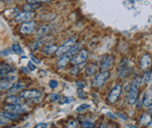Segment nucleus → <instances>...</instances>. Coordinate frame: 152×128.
I'll return each mask as SVG.
<instances>
[{
	"label": "nucleus",
	"instance_id": "f257e3e1",
	"mask_svg": "<svg viewBox=\"0 0 152 128\" xmlns=\"http://www.w3.org/2000/svg\"><path fill=\"white\" fill-rule=\"evenodd\" d=\"M76 43V38L75 37H73L71 39H69L67 41H66L62 46H61L60 48H58L57 51L55 52V55L60 57L62 56L64 54H66L71 48H73Z\"/></svg>",
	"mask_w": 152,
	"mask_h": 128
},
{
	"label": "nucleus",
	"instance_id": "f03ea898",
	"mask_svg": "<svg viewBox=\"0 0 152 128\" xmlns=\"http://www.w3.org/2000/svg\"><path fill=\"white\" fill-rule=\"evenodd\" d=\"M88 57V51L87 49H80L77 54H75L72 59H71V63L74 65H80V64L84 63Z\"/></svg>",
	"mask_w": 152,
	"mask_h": 128
},
{
	"label": "nucleus",
	"instance_id": "7ed1b4c3",
	"mask_svg": "<svg viewBox=\"0 0 152 128\" xmlns=\"http://www.w3.org/2000/svg\"><path fill=\"white\" fill-rule=\"evenodd\" d=\"M122 94V85L120 84H116L109 92L108 96L107 97V100L108 102V104H113L117 102V100L119 99V97Z\"/></svg>",
	"mask_w": 152,
	"mask_h": 128
},
{
	"label": "nucleus",
	"instance_id": "20e7f679",
	"mask_svg": "<svg viewBox=\"0 0 152 128\" xmlns=\"http://www.w3.org/2000/svg\"><path fill=\"white\" fill-rule=\"evenodd\" d=\"M109 77V72L107 70H103L98 74L93 81V85L96 88H102Z\"/></svg>",
	"mask_w": 152,
	"mask_h": 128
},
{
	"label": "nucleus",
	"instance_id": "39448f33",
	"mask_svg": "<svg viewBox=\"0 0 152 128\" xmlns=\"http://www.w3.org/2000/svg\"><path fill=\"white\" fill-rule=\"evenodd\" d=\"M137 97H138V84L134 81L129 90V95H128L129 104L132 105L136 104V102L137 101Z\"/></svg>",
	"mask_w": 152,
	"mask_h": 128
},
{
	"label": "nucleus",
	"instance_id": "423d86ee",
	"mask_svg": "<svg viewBox=\"0 0 152 128\" xmlns=\"http://www.w3.org/2000/svg\"><path fill=\"white\" fill-rule=\"evenodd\" d=\"M118 72H119L120 77H122V78L127 77L130 74L131 68L129 67V63L128 59H123L122 62L120 63L119 67H118Z\"/></svg>",
	"mask_w": 152,
	"mask_h": 128
},
{
	"label": "nucleus",
	"instance_id": "0eeeda50",
	"mask_svg": "<svg viewBox=\"0 0 152 128\" xmlns=\"http://www.w3.org/2000/svg\"><path fill=\"white\" fill-rule=\"evenodd\" d=\"M16 80V77L6 76L0 80V90H9L13 85V82Z\"/></svg>",
	"mask_w": 152,
	"mask_h": 128
},
{
	"label": "nucleus",
	"instance_id": "6e6552de",
	"mask_svg": "<svg viewBox=\"0 0 152 128\" xmlns=\"http://www.w3.org/2000/svg\"><path fill=\"white\" fill-rule=\"evenodd\" d=\"M42 96V92L38 90H23L19 93V97L20 98H31V99H34V98H39Z\"/></svg>",
	"mask_w": 152,
	"mask_h": 128
},
{
	"label": "nucleus",
	"instance_id": "1a4fd4ad",
	"mask_svg": "<svg viewBox=\"0 0 152 128\" xmlns=\"http://www.w3.org/2000/svg\"><path fill=\"white\" fill-rule=\"evenodd\" d=\"M36 26H37V23L35 21H27L22 24L19 32L23 34H29L36 29Z\"/></svg>",
	"mask_w": 152,
	"mask_h": 128
},
{
	"label": "nucleus",
	"instance_id": "9d476101",
	"mask_svg": "<svg viewBox=\"0 0 152 128\" xmlns=\"http://www.w3.org/2000/svg\"><path fill=\"white\" fill-rule=\"evenodd\" d=\"M4 111L14 112V113H22V112L27 111V109L20 104H8L4 106Z\"/></svg>",
	"mask_w": 152,
	"mask_h": 128
},
{
	"label": "nucleus",
	"instance_id": "9b49d317",
	"mask_svg": "<svg viewBox=\"0 0 152 128\" xmlns=\"http://www.w3.org/2000/svg\"><path fill=\"white\" fill-rule=\"evenodd\" d=\"M114 63H115V58L113 55H105L101 62L100 68L102 70H107L113 66Z\"/></svg>",
	"mask_w": 152,
	"mask_h": 128
},
{
	"label": "nucleus",
	"instance_id": "f8f14e48",
	"mask_svg": "<svg viewBox=\"0 0 152 128\" xmlns=\"http://www.w3.org/2000/svg\"><path fill=\"white\" fill-rule=\"evenodd\" d=\"M34 17V13L31 12H24L21 13H18L15 17V21L17 23H20V22H27L30 21L31 19Z\"/></svg>",
	"mask_w": 152,
	"mask_h": 128
},
{
	"label": "nucleus",
	"instance_id": "ddd939ff",
	"mask_svg": "<svg viewBox=\"0 0 152 128\" xmlns=\"http://www.w3.org/2000/svg\"><path fill=\"white\" fill-rule=\"evenodd\" d=\"M152 122V116L151 114L148 113V112H144L142 113L140 118H139V123L141 126L143 127H148L151 124Z\"/></svg>",
	"mask_w": 152,
	"mask_h": 128
},
{
	"label": "nucleus",
	"instance_id": "4468645a",
	"mask_svg": "<svg viewBox=\"0 0 152 128\" xmlns=\"http://www.w3.org/2000/svg\"><path fill=\"white\" fill-rule=\"evenodd\" d=\"M151 65V56L148 54H143L140 60V66H141V68L143 69V70H146L148 69Z\"/></svg>",
	"mask_w": 152,
	"mask_h": 128
},
{
	"label": "nucleus",
	"instance_id": "2eb2a0df",
	"mask_svg": "<svg viewBox=\"0 0 152 128\" xmlns=\"http://www.w3.org/2000/svg\"><path fill=\"white\" fill-rule=\"evenodd\" d=\"M152 104V89H149L145 91L142 99V105L144 107H150Z\"/></svg>",
	"mask_w": 152,
	"mask_h": 128
},
{
	"label": "nucleus",
	"instance_id": "dca6fc26",
	"mask_svg": "<svg viewBox=\"0 0 152 128\" xmlns=\"http://www.w3.org/2000/svg\"><path fill=\"white\" fill-rule=\"evenodd\" d=\"M0 117L4 118L5 119H9V120H16L20 118V115L18 113H14V112L3 111V112H0Z\"/></svg>",
	"mask_w": 152,
	"mask_h": 128
},
{
	"label": "nucleus",
	"instance_id": "f3484780",
	"mask_svg": "<svg viewBox=\"0 0 152 128\" xmlns=\"http://www.w3.org/2000/svg\"><path fill=\"white\" fill-rule=\"evenodd\" d=\"M14 72V68L10 66L9 64L4 63L0 65V74L3 76V77H5V76H8L9 74Z\"/></svg>",
	"mask_w": 152,
	"mask_h": 128
},
{
	"label": "nucleus",
	"instance_id": "a211bd4d",
	"mask_svg": "<svg viewBox=\"0 0 152 128\" xmlns=\"http://www.w3.org/2000/svg\"><path fill=\"white\" fill-rule=\"evenodd\" d=\"M57 49H58V47L56 45H48L42 49V53L45 55H51L54 54L57 51Z\"/></svg>",
	"mask_w": 152,
	"mask_h": 128
},
{
	"label": "nucleus",
	"instance_id": "6ab92c4d",
	"mask_svg": "<svg viewBox=\"0 0 152 128\" xmlns=\"http://www.w3.org/2000/svg\"><path fill=\"white\" fill-rule=\"evenodd\" d=\"M71 57H69V56H67V55H66V54H64V55H62L61 56V58L58 61V63H57V66L60 68H65L67 63L71 61Z\"/></svg>",
	"mask_w": 152,
	"mask_h": 128
},
{
	"label": "nucleus",
	"instance_id": "aec40b11",
	"mask_svg": "<svg viewBox=\"0 0 152 128\" xmlns=\"http://www.w3.org/2000/svg\"><path fill=\"white\" fill-rule=\"evenodd\" d=\"M97 69H98L97 66L95 64L92 63L90 65H88V68H86V74H87V76L91 77V76L94 75L97 72Z\"/></svg>",
	"mask_w": 152,
	"mask_h": 128
},
{
	"label": "nucleus",
	"instance_id": "412c9836",
	"mask_svg": "<svg viewBox=\"0 0 152 128\" xmlns=\"http://www.w3.org/2000/svg\"><path fill=\"white\" fill-rule=\"evenodd\" d=\"M25 87V84L23 82H16L13 83V85L11 87V89L9 90V93H14L17 92L20 90H22Z\"/></svg>",
	"mask_w": 152,
	"mask_h": 128
},
{
	"label": "nucleus",
	"instance_id": "4be33fe9",
	"mask_svg": "<svg viewBox=\"0 0 152 128\" xmlns=\"http://www.w3.org/2000/svg\"><path fill=\"white\" fill-rule=\"evenodd\" d=\"M39 6V3H28V4H25L23 6V10L25 12H31V10H34Z\"/></svg>",
	"mask_w": 152,
	"mask_h": 128
},
{
	"label": "nucleus",
	"instance_id": "5701e85b",
	"mask_svg": "<svg viewBox=\"0 0 152 128\" xmlns=\"http://www.w3.org/2000/svg\"><path fill=\"white\" fill-rule=\"evenodd\" d=\"M80 47H81V45L80 44H77V45H75L73 48H71L66 54V55H67V56H69V57H73L75 54H77L78 52H79V50L80 49Z\"/></svg>",
	"mask_w": 152,
	"mask_h": 128
},
{
	"label": "nucleus",
	"instance_id": "b1692460",
	"mask_svg": "<svg viewBox=\"0 0 152 128\" xmlns=\"http://www.w3.org/2000/svg\"><path fill=\"white\" fill-rule=\"evenodd\" d=\"M5 102L9 104H19L20 103V99L16 96H9L5 98Z\"/></svg>",
	"mask_w": 152,
	"mask_h": 128
},
{
	"label": "nucleus",
	"instance_id": "393cba45",
	"mask_svg": "<svg viewBox=\"0 0 152 128\" xmlns=\"http://www.w3.org/2000/svg\"><path fill=\"white\" fill-rule=\"evenodd\" d=\"M49 31V26H43L42 27H40L38 31H37V36L38 37H41L44 34H46V32Z\"/></svg>",
	"mask_w": 152,
	"mask_h": 128
},
{
	"label": "nucleus",
	"instance_id": "a878e982",
	"mask_svg": "<svg viewBox=\"0 0 152 128\" xmlns=\"http://www.w3.org/2000/svg\"><path fill=\"white\" fill-rule=\"evenodd\" d=\"M43 41H42V40H38L37 41H35V42H33L32 44H31L30 45V48L32 49V50H37L38 48H39L43 43H42Z\"/></svg>",
	"mask_w": 152,
	"mask_h": 128
},
{
	"label": "nucleus",
	"instance_id": "bb28decb",
	"mask_svg": "<svg viewBox=\"0 0 152 128\" xmlns=\"http://www.w3.org/2000/svg\"><path fill=\"white\" fill-rule=\"evenodd\" d=\"M48 98H49V100L51 102H57V101H59L61 99V96L58 93H52Z\"/></svg>",
	"mask_w": 152,
	"mask_h": 128
},
{
	"label": "nucleus",
	"instance_id": "cd10ccee",
	"mask_svg": "<svg viewBox=\"0 0 152 128\" xmlns=\"http://www.w3.org/2000/svg\"><path fill=\"white\" fill-rule=\"evenodd\" d=\"M90 108V104H80L79 105L77 108H76V111L78 112H81L87 109Z\"/></svg>",
	"mask_w": 152,
	"mask_h": 128
},
{
	"label": "nucleus",
	"instance_id": "c85d7f7f",
	"mask_svg": "<svg viewBox=\"0 0 152 128\" xmlns=\"http://www.w3.org/2000/svg\"><path fill=\"white\" fill-rule=\"evenodd\" d=\"M12 50L16 54H21L22 53V48H21L19 44H13L12 46Z\"/></svg>",
	"mask_w": 152,
	"mask_h": 128
},
{
	"label": "nucleus",
	"instance_id": "c756f323",
	"mask_svg": "<svg viewBox=\"0 0 152 128\" xmlns=\"http://www.w3.org/2000/svg\"><path fill=\"white\" fill-rule=\"evenodd\" d=\"M81 128H95V127L91 121H85L81 124Z\"/></svg>",
	"mask_w": 152,
	"mask_h": 128
},
{
	"label": "nucleus",
	"instance_id": "7c9ffc66",
	"mask_svg": "<svg viewBox=\"0 0 152 128\" xmlns=\"http://www.w3.org/2000/svg\"><path fill=\"white\" fill-rule=\"evenodd\" d=\"M151 74L152 71L146 72V73L144 74V76H143V81H144L145 82H150L151 78Z\"/></svg>",
	"mask_w": 152,
	"mask_h": 128
},
{
	"label": "nucleus",
	"instance_id": "2f4dec72",
	"mask_svg": "<svg viewBox=\"0 0 152 128\" xmlns=\"http://www.w3.org/2000/svg\"><path fill=\"white\" fill-rule=\"evenodd\" d=\"M66 128H78L77 122L75 120H70L66 125Z\"/></svg>",
	"mask_w": 152,
	"mask_h": 128
},
{
	"label": "nucleus",
	"instance_id": "473e14b6",
	"mask_svg": "<svg viewBox=\"0 0 152 128\" xmlns=\"http://www.w3.org/2000/svg\"><path fill=\"white\" fill-rule=\"evenodd\" d=\"M59 86V82L56 80H50L49 81V87L52 89H55Z\"/></svg>",
	"mask_w": 152,
	"mask_h": 128
},
{
	"label": "nucleus",
	"instance_id": "72a5a7b5",
	"mask_svg": "<svg viewBox=\"0 0 152 128\" xmlns=\"http://www.w3.org/2000/svg\"><path fill=\"white\" fill-rule=\"evenodd\" d=\"M74 101V98L73 97H69V96H67V97H64V98H62V100L61 101V104H69V103H71V102H73Z\"/></svg>",
	"mask_w": 152,
	"mask_h": 128
},
{
	"label": "nucleus",
	"instance_id": "f704fd0d",
	"mask_svg": "<svg viewBox=\"0 0 152 128\" xmlns=\"http://www.w3.org/2000/svg\"><path fill=\"white\" fill-rule=\"evenodd\" d=\"M78 96H80V98H86L88 96L87 94H86V92L83 90H81V89H79L78 90Z\"/></svg>",
	"mask_w": 152,
	"mask_h": 128
},
{
	"label": "nucleus",
	"instance_id": "c9c22d12",
	"mask_svg": "<svg viewBox=\"0 0 152 128\" xmlns=\"http://www.w3.org/2000/svg\"><path fill=\"white\" fill-rule=\"evenodd\" d=\"M27 68H28V69H29L30 71H33V70L36 69V66L32 63V62H31V61L30 62H28V63H27Z\"/></svg>",
	"mask_w": 152,
	"mask_h": 128
},
{
	"label": "nucleus",
	"instance_id": "e433bc0d",
	"mask_svg": "<svg viewBox=\"0 0 152 128\" xmlns=\"http://www.w3.org/2000/svg\"><path fill=\"white\" fill-rule=\"evenodd\" d=\"M12 50H10V49H6V50H4L2 52H0V54L1 55H4V56H6V55H9L12 54Z\"/></svg>",
	"mask_w": 152,
	"mask_h": 128
},
{
	"label": "nucleus",
	"instance_id": "4c0bfd02",
	"mask_svg": "<svg viewBox=\"0 0 152 128\" xmlns=\"http://www.w3.org/2000/svg\"><path fill=\"white\" fill-rule=\"evenodd\" d=\"M115 116H116V117H118V118H122L123 120H127V119H128V118H127L125 115H123L122 113H121V112H117V113H115Z\"/></svg>",
	"mask_w": 152,
	"mask_h": 128
},
{
	"label": "nucleus",
	"instance_id": "58836bf2",
	"mask_svg": "<svg viewBox=\"0 0 152 128\" xmlns=\"http://www.w3.org/2000/svg\"><path fill=\"white\" fill-rule=\"evenodd\" d=\"M47 124L46 123H40V124H39V125H37L35 128H46L47 127Z\"/></svg>",
	"mask_w": 152,
	"mask_h": 128
},
{
	"label": "nucleus",
	"instance_id": "ea45409f",
	"mask_svg": "<svg viewBox=\"0 0 152 128\" xmlns=\"http://www.w3.org/2000/svg\"><path fill=\"white\" fill-rule=\"evenodd\" d=\"M31 62H33L34 64H40L41 63V62L39 61V60H38L37 58H35L34 56H31Z\"/></svg>",
	"mask_w": 152,
	"mask_h": 128
},
{
	"label": "nucleus",
	"instance_id": "a19ab883",
	"mask_svg": "<svg viewBox=\"0 0 152 128\" xmlns=\"http://www.w3.org/2000/svg\"><path fill=\"white\" fill-rule=\"evenodd\" d=\"M76 85H78L80 88H84V87H85L84 83H82V82H76Z\"/></svg>",
	"mask_w": 152,
	"mask_h": 128
},
{
	"label": "nucleus",
	"instance_id": "79ce46f5",
	"mask_svg": "<svg viewBox=\"0 0 152 128\" xmlns=\"http://www.w3.org/2000/svg\"><path fill=\"white\" fill-rule=\"evenodd\" d=\"M106 114L108 116V117H109V118H112L113 119H115V118H116V116H115V115H113V114H112V113H110V112H107Z\"/></svg>",
	"mask_w": 152,
	"mask_h": 128
},
{
	"label": "nucleus",
	"instance_id": "37998d69",
	"mask_svg": "<svg viewBox=\"0 0 152 128\" xmlns=\"http://www.w3.org/2000/svg\"><path fill=\"white\" fill-rule=\"evenodd\" d=\"M21 70H23L25 73H29V71H30V70L28 69V68H24V67L21 68Z\"/></svg>",
	"mask_w": 152,
	"mask_h": 128
},
{
	"label": "nucleus",
	"instance_id": "c03bdc74",
	"mask_svg": "<svg viewBox=\"0 0 152 128\" xmlns=\"http://www.w3.org/2000/svg\"><path fill=\"white\" fill-rule=\"evenodd\" d=\"M99 128H106V124H104V123H102L101 126H100V127Z\"/></svg>",
	"mask_w": 152,
	"mask_h": 128
},
{
	"label": "nucleus",
	"instance_id": "a18cd8bd",
	"mask_svg": "<svg viewBox=\"0 0 152 128\" xmlns=\"http://www.w3.org/2000/svg\"><path fill=\"white\" fill-rule=\"evenodd\" d=\"M129 128H138V127H137L136 126H134V125H129Z\"/></svg>",
	"mask_w": 152,
	"mask_h": 128
},
{
	"label": "nucleus",
	"instance_id": "49530a36",
	"mask_svg": "<svg viewBox=\"0 0 152 128\" xmlns=\"http://www.w3.org/2000/svg\"><path fill=\"white\" fill-rule=\"evenodd\" d=\"M3 77H3V76H2V75H1V74H0V80H1V79H2V78H3Z\"/></svg>",
	"mask_w": 152,
	"mask_h": 128
}]
</instances>
